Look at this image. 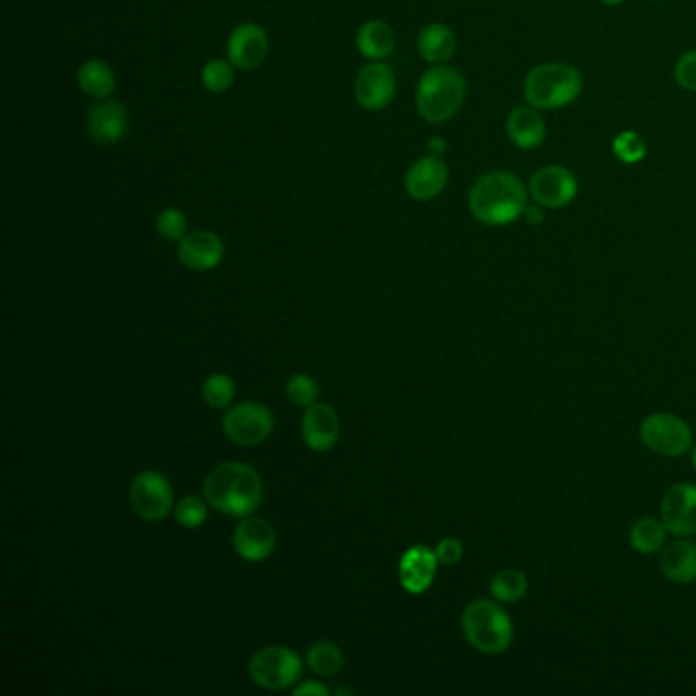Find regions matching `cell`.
<instances>
[{"label": "cell", "mask_w": 696, "mask_h": 696, "mask_svg": "<svg viewBox=\"0 0 696 696\" xmlns=\"http://www.w3.org/2000/svg\"><path fill=\"white\" fill-rule=\"evenodd\" d=\"M476 221L489 227H503L525 217L529 206V187L521 178L506 170L480 176L468 196Z\"/></svg>", "instance_id": "1"}, {"label": "cell", "mask_w": 696, "mask_h": 696, "mask_svg": "<svg viewBox=\"0 0 696 696\" xmlns=\"http://www.w3.org/2000/svg\"><path fill=\"white\" fill-rule=\"evenodd\" d=\"M286 396L297 407H311L319 398V384L307 374H297L286 382Z\"/></svg>", "instance_id": "31"}, {"label": "cell", "mask_w": 696, "mask_h": 696, "mask_svg": "<svg viewBox=\"0 0 696 696\" xmlns=\"http://www.w3.org/2000/svg\"><path fill=\"white\" fill-rule=\"evenodd\" d=\"M248 672L255 686L266 691H285L301 681V656L286 646L257 649L248 664Z\"/></svg>", "instance_id": "6"}, {"label": "cell", "mask_w": 696, "mask_h": 696, "mask_svg": "<svg viewBox=\"0 0 696 696\" xmlns=\"http://www.w3.org/2000/svg\"><path fill=\"white\" fill-rule=\"evenodd\" d=\"M525 217L531 225H539V223L543 221V206L538 205V203H536V206H527Z\"/></svg>", "instance_id": "37"}, {"label": "cell", "mask_w": 696, "mask_h": 696, "mask_svg": "<svg viewBox=\"0 0 696 696\" xmlns=\"http://www.w3.org/2000/svg\"><path fill=\"white\" fill-rule=\"evenodd\" d=\"M604 4H609V7H617V4H623L625 0H602Z\"/></svg>", "instance_id": "39"}, {"label": "cell", "mask_w": 696, "mask_h": 696, "mask_svg": "<svg viewBox=\"0 0 696 696\" xmlns=\"http://www.w3.org/2000/svg\"><path fill=\"white\" fill-rule=\"evenodd\" d=\"M506 135L519 149H538L548 137V127L536 107L523 105L508 112Z\"/></svg>", "instance_id": "20"}, {"label": "cell", "mask_w": 696, "mask_h": 696, "mask_svg": "<svg viewBox=\"0 0 696 696\" xmlns=\"http://www.w3.org/2000/svg\"><path fill=\"white\" fill-rule=\"evenodd\" d=\"M127 119L125 105L117 100H103L96 103L88 112V133L100 145H112L125 137Z\"/></svg>", "instance_id": "19"}, {"label": "cell", "mask_w": 696, "mask_h": 696, "mask_svg": "<svg viewBox=\"0 0 696 696\" xmlns=\"http://www.w3.org/2000/svg\"><path fill=\"white\" fill-rule=\"evenodd\" d=\"M233 548L248 562H262L276 550V531L266 519L248 515L233 531Z\"/></svg>", "instance_id": "13"}, {"label": "cell", "mask_w": 696, "mask_h": 696, "mask_svg": "<svg viewBox=\"0 0 696 696\" xmlns=\"http://www.w3.org/2000/svg\"><path fill=\"white\" fill-rule=\"evenodd\" d=\"M449 180V168L440 156L417 159L405 176V189L415 201H433L442 194Z\"/></svg>", "instance_id": "14"}, {"label": "cell", "mask_w": 696, "mask_h": 696, "mask_svg": "<svg viewBox=\"0 0 696 696\" xmlns=\"http://www.w3.org/2000/svg\"><path fill=\"white\" fill-rule=\"evenodd\" d=\"M79 86L93 98H109L115 93L117 76L109 63L88 60L79 68Z\"/></svg>", "instance_id": "24"}, {"label": "cell", "mask_w": 696, "mask_h": 696, "mask_svg": "<svg viewBox=\"0 0 696 696\" xmlns=\"http://www.w3.org/2000/svg\"><path fill=\"white\" fill-rule=\"evenodd\" d=\"M674 79L684 91L696 93V49L681 56L674 68Z\"/></svg>", "instance_id": "34"}, {"label": "cell", "mask_w": 696, "mask_h": 696, "mask_svg": "<svg viewBox=\"0 0 696 696\" xmlns=\"http://www.w3.org/2000/svg\"><path fill=\"white\" fill-rule=\"evenodd\" d=\"M349 693H351V691H348V688H337V691H335V695H349Z\"/></svg>", "instance_id": "40"}, {"label": "cell", "mask_w": 696, "mask_h": 696, "mask_svg": "<svg viewBox=\"0 0 696 696\" xmlns=\"http://www.w3.org/2000/svg\"><path fill=\"white\" fill-rule=\"evenodd\" d=\"M646 152H648V147H646L644 137L639 133H635V131H621L617 137L613 140V154L623 164L632 166V164L641 161V159L646 158Z\"/></svg>", "instance_id": "30"}, {"label": "cell", "mask_w": 696, "mask_h": 696, "mask_svg": "<svg viewBox=\"0 0 696 696\" xmlns=\"http://www.w3.org/2000/svg\"><path fill=\"white\" fill-rule=\"evenodd\" d=\"M531 199L543 208H562L568 206L578 194V180L564 166H543L529 180Z\"/></svg>", "instance_id": "10"}, {"label": "cell", "mask_w": 696, "mask_h": 696, "mask_svg": "<svg viewBox=\"0 0 696 696\" xmlns=\"http://www.w3.org/2000/svg\"><path fill=\"white\" fill-rule=\"evenodd\" d=\"M691 459H693V466L696 468V445L691 449Z\"/></svg>", "instance_id": "41"}, {"label": "cell", "mask_w": 696, "mask_h": 696, "mask_svg": "<svg viewBox=\"0 0 696 696\" xmlns=\"http://www.w3.org/2000/svg\"><path fill=\"white\" fill-rule=\"evenodd\" d=\"M223 239L213 231H192L178 241V260L182 262V266L194 272L217 268L223 262Z\"/></svg>", "instance_id": "15"}, {"label": "cell", "mask_w": 696, "mask_h": 696, "mask_svg": "<svg viewBox=\"0 0 696 696\" xmlns=\"http://www.w3.org/2000/svg\"><path fill=\"white\" fill-rule=\"evenodd\" d=\"M435 554H437V560L445 566H454V564H458L461 555H464V545L456 538H445L437 543Z\"/></svg>", "instance_id": "35"}, {"label": "cell", "mask_w": 696, "mask_h": 696, "mask_svg": "<svg viewBox=\"0 0 696 696\" xmlns=\"http://www.w3.org/2000/svg\"><path fill=\"white\" fill-rule=\"evenodd\" d=\"M302 440L313 452H329L339 442V417L329 405L315 403L302 415Z\"/></svg>", "instance_id": "17"}, {"label": "cell", "mask_w": 696, "mask_h": 696, "mask_svg": "<svg viewBox=\"0 0 696 696\" xmlns=\"http://www.w3.org/2000/svg\"><path fill=\"white\" fill-rule=\"evenodd\" d=\"M639 435L646 447L665 458H681L693 449V431L681 417L670 412H653L646 417Z\"/></svg>", "instance_id": "7"}, {"label": "cell", "mask_w": 696, "mask_h": 696, "mask_svg": "<svg viewBox=\"0 0 696 696\" xmlns=\"http://www.w3.org/2000/svg\"><path fill=\"white\" fill-rule=\"evenodd\" d=\"M660 569L668 580L676 585L696 580V543L686 539L670 543L660 557Z\"/></svg>", "instance_id": "21"}, {"label": "cell", "mask_w": 696, "mask_h": 696, "mask_svg": "<svg viewBox=\"0 0 696 696\" xmlns=\"http://www.w3.org/2000/svg\"><path fill=\"white\" fill-rule=\"evenodd\" d=\"M356 100L368 111H380L393 103L396 95L395 72L391 65L372 62L364 65L353 84Z\"/></svg>", "instance_id": "11"}, {"label": "cell", "mask_w": 696, "mask_h": 696, "mask_svg": "<svg viewBox=\"0 0 696 696\" xmlns=\"http://www.w3.org/2000/svg\"><path fill=\"white\" fill-rule=\"evenodd\" d=\"M274 431V415L260 403H239L229 407L223 417V433L229 442L241 447H253L266 442Z\"/></svg>", "instance_id": "9"}, {"label": "cell", "mask_w": 696, "mask_h": 696, "mask_svg": "<svg viewBox=\"0 0 696 696\" xmlns=\"http://www.w3.org/2000/svg\"><path fill=\"white\" fill-rule=\"evenodd\" d=\"M523 95L538 111L564 109L583 95V74L572 63H539L527 74Z\"/></svg>", "instance_id": "3"}, {"label": "cell", "mask_w": 696, "mask_h": 696, "mask_svg": "<svg viewBox=\"0 0 696 696\" xmlns=\"http://www.w3.org/2000/svg\"><path fill=\"white\" fill-rule=\"evenodd\" d=\"M292 693H295V695L297 696H327L329 695V688H327L325 684H321V682H302V684H299V686H295V688H292Z\"/></svg>", "instance_id": "36"}, {"label": "cell", "mask_w": 696, "mask_h": 696, "mask_svg": "<svg viewBox=\"0 0 696 696\" xmlns=\"http://www.w3.org/2000/svg\"><path fill=\"white\" fill-rule=\"evenodd\" d=\"M662 523L674 538L696 533V487L691 482L674 484L662 501Z\"/></svg>", "instance_id": "12"}, {"label": "cell", "mask_w": 696, "mask_h": 696, "mask_svg": "<svg viewBox=\"0 0 696 696\" xmlns=\"http://www.w3.org/2000/svg\"><path fill=\"white\" fill-rule=\"evenodd\" d=\"M356 46L364 58L372 62H380L393 53L395 32L384 21H368L356 35Z\"/></svg>", "instance_id": "23"}, {"label": "cell", "mask_w": 696, "mask_h": 696, "mask_svg": "<svg viewBox=\"0 0 696 696\" xmlns=\"http://www.w3.org/2000/svg\"><path fill=\"white\" fill-rule=\"evenodd\" d=\"M205 501L229 517H248L257 511L264 496L262 476L243 461H225L213 468L203 482Z\"/></svg>", "instance_id": "2"}, {"label": "cell", "mask_w": 696, "mask_h": 696, "mask_svg": "<svg viewBox=\"0 0 696 696\" xmlns=\"http://www.w3.org/2000/svg\"><path fill=\"white\" fill-rule=\"evenodd\" d=\"M129 501L143 521H161L175 506V491L166 476L156 470H143L131 482Z\"/></svg>", "instance_id": "8"}, {"label": "cell", "mask_w": 696, "mask_h": 696, "mask_svg": "<svg viewBox=\"0 0 696 696\" xmlns=\"http://www.w3.org/2000/svg\"><path fill=\"white\" fill-rule=\"evenodd\" d=\"M429 149L433 156H442L443 152L447 149V143L442 137H431L429 140Z\"/></svg>", "instance_id": "38"}, {"label": "cell", "mask_w": 696, "mask_h": 696, "mask_svg": "<svg viewBox=\"0 0 696 696\" xmlns=\"http://www.w3.org/2000/svg\"><path fill=\"white\" fill-rule=\"evenodd\" d=\"M527 576L515 568L496 572L491 580V595L499 602H519L527 595Z\"/></svg>", "instance_id": "27"}, {"label": "cell", "mask_w": 696, "mask_h": 696, "mask_svg": "<svg viewBox=\"0 0 696 696\" xmlns=\"http://www.w3.org/2000/svg\"><path fill=\"white\" fill-rule=\"evenodd\" d=\"M417 48L425 62L442 65L456 51V35L443 23H431L423 32L419 33Z\"/></svg>", "instance_id": "22"}, {"label": "cell", "mask_w": 696, "mask_h": 696, "mask_svg": "<svg viewBox=\"0 0 696 696\" xmlns=\"http://www.w3.org/2000/svg\"><path fill=\"white\" fill-rule=\"evenodd\" d=\"M266 53H268V35L260 25L243 23L229 35L227 56H229V62L239 70H255L260 63L264 62Z\"/></svg>", "instance_id": "16"}, {"label": "cell", "mask_w": 696, "mask_h": 696, "mask_svg": "<svg viewBox=\"0 0 696 696\" xmlns=\"http://www.w3.org/2000/svg\"><path fill=\"white\" fill-rule=\"evenodd\" d=\"M437 562V554L425 545H412L411 550H407L400 557L398 564V578L403 588L411 595L425 592L435 580Z\"/></svg>", "instance_id": "18"}, {"label": "cell", "mask_w": 696, "mask_h": 696, "mask_svg": "<svg viewBox=\"0 0 696 696\" xmlns=\"http://www.w3.org/2000/svg\"><path fill=\"white\" fill-rule=\"evenodd\" d=\"M203 398L213 409H229L236 398V382L227 374H211L203 382Z\"/></svg>", "instance_id": "28"}, {"label": "cell", "mask_w": 696, "mask_h": 696, "mask_svg": "<svg viewBox=\"0 0 696 696\" xmlns=\"http://www.w3.org/2000/svg\"><path fill=\"white\" fill-rule=\"evenodd\" d=\"M466 100V80L456 68L435 65L417 84V111L429 123H445Z\"/></svg>", "instance_id": "4"}, {"label": "cell", "mask_w": 696, "mask_h": 696, "mask_svg": "<svg viewBox=\"0 0 696 696\" xmlns=\"http://www.w3.org/2000/svg\"><path fill=\"white\" fill-rule=\"evenodd\" d=\"M233 63L225 62V60H213V62L205 63L203 72H201V80L205 84L208 93H225L233 86Z\"/></svg>", "instance_id": "29"}, {"label": "cell", "mask_w": 696, "mask_h": 696, "mask_svg": "<svg viewBox=\"0 0 696 696\" xmlns=\"http://www.w3.org/2000/svg\"><path fill=\"white\" fill-rule=\"evenodd\" d=\"M665 533H668V529H665L664 523L658 521L653 517H644L632 527L629 539H632L633 550L637 554H656L662 550V545L665 543Z\"/></svg>", "instance_id": "25"}, {"label": "cell", "mask_w": 696, "mask_h": 696, "mask_svg": "<svg viewBox=\"0 0 696 696\" xmlns=\"http://www.w3.org/2000/svg\"><path fill=\"white\" fill-rule=\"evenodd\" d=\"M307 665L316 676H335L344 668V653L333 641H316L307 651Z\"/></svg>", "instance_id": "26"}, {"label": "cell", "mask_w": 696, "mask_h": 696, "mask_svg": "<svg viewBox=\"0 0 696 696\" xmlns=\"http://www.w3.org/2000/svg\"><path fill=\"white\" fill-rule=\"evenodd\" d=\"M208 503L201 501L199 496H184L175 508V519L178 525L187 529H196L208 517Z\"/></svg>", "instance_id": "32"}, {"label": "cell", "mask_w": 696, "mask_h": 696, "mask_svg": "<svg viewBox=\"0 0 696 696\" xmlns=\"http://www.w3.org/2000/svg\"><path fill=\"white\" fill-rule=\"evenodd\" d=\"M156 229H158L159 238L166 241H180L189 231V219L178 208H164L158 215Z\"/></svg>", "instance_id": "33"}, {"label": "cell", "mask_w": 696, "mask_h": 696, "mask_svg": "<svg viewBox=\"0 0 696 696\" xmlns=\"http://www.w3.org/2000/svg\"><path fill=\"white\" fill-rule=\"evenodd\" d=\"M461 632L466 641L480 653H503L513 644V621L499 602L476 599L461 613Z\"/></svg>", "instance_id": "5"}]
</instances>
